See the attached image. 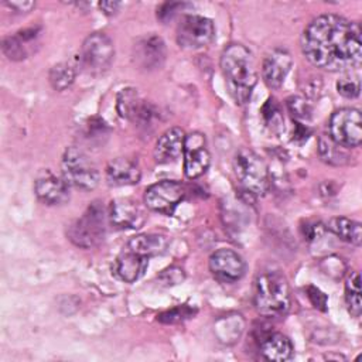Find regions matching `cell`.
<instances>
[{
  "label": "cell",
  "mask_w": 362,
  "mask_h": 362,
  "mask_svg": "<svg viewBox=\"0 0 362 362\" xmlns=\"http://www.w3.org/2000/svg\"><path fill=\"white\" fill-rule=\"evenodd\" d=\"M147 266L148 257L126 250L113 262V273L126 283H134L144 274Z\"/></svg>",
  "instance_id": "obj_21"
},
{
  "label": "cell",
  "mask_w": 362,
  "mask_h": 362,
  "mask_svg": "<svg viewBox=\"0 0 362 362\" xmlns=\"http://www.w3.org/2000/svg\"><path fill=\"white\" fill-rule=\"evenodd\" d=\"M184 173L189 180H195L206 173L211 156L206 148L205 136L199 132H194L185 136L184 144Z\"/></svg>",
  "instance_id": "obj_11"
},
{
  "label": "cell",
  "mask_w": 362,
  "mask_h": 362,
  "mask_svg": "<svg viewBox=\"0 0 362 362\" xmlns=\"http://www.w3.org/2000/svg\"><path fill=\"white\" fill-rule=\"evenodd\" d=\"M255 307L259 314L277 318L290 308V287L287 279L277 270L262 272L255 280Z\"/></svg>",
  "instance_id": "obj_3"
},
{
  "label": "cell",
  "mask_w": 362,
  "mask_h": 362,
  "mask_svg": "<svg viewBox=\"0 0 362 362\" xmlns=\"http://www.w3.org/2000/svg\"><path fill=\"white\" fill-rule=\"evenodd\" d=\"M116 109L122 117L137 123H148L153 117L151 106L143 100L134 88H126L117 95Z\"/></svg>",
  "instance_id": "obj_17"
},
{
  "label": "cell",
  "mask_w": 362,
  "mask_h": 362,
  "mask_svg": "<svg viewBox=\"0 0 362 362\" xmlns=\"http://www.w3.org/2000/svg\"><path fill=\"white\" fill-rule=\"evenodd\" d=\"M194 314H195V310H192L187 304H182V305H177V307L160 314L157 317V320L164 324H177V322H182L184 320L192 317Z\"/></svg>",
  "instance_id": "obj_31"
},
{
  "label": "cell",
  "mask_w": 362,
  "mask_h": 362,
  "mask_svg": "<svg viewBox=\"0 0 362 362\" xmlns=\"http://www.w3.org/2000/svg\"><path fill=\"white\" fill-rule=\"evenodd\" d=\"M115 57V45L105 33L88 35L79 51V62L85 72L99 75L110 66Z\"/></svg>",
  "instance_id": "obj_7"
},
{
  "label": "cell",
  "mask_w": 362,
  "mask_h": 362,
  "mask_svg": "<svg viewBox=\"0 0 362 362\" xmlns=\"http://www.w3.org/2000/svg\"><path fill=\"white\" fill-rule=\"evenodd\" d=\"M262 117L266 123L267 127H270L273 132H280L283 130V113L281 109L279 106V103L276 102V99L269 98L264 105L262 106Z\"/></svg>",
  "instance_id": "obj_29"
},
{
  "label": "cell",
  "mask_w": 362,
  "mask_h": 362,
  "mask_svg": "<svg viewBox=\"0 0 362 362\" xmlns=\"http://www.w3.org/2000/svg\"><path fill=\"white\" fill-rule=\"evenodd\" d=\"M75 81V71L66 62L54 65L49 71V83L55 90H65Z\"/></svg>",
  "instance_id": "obj_28"
},
{
  "label": "cell",
  "mask_w": 362,
  "mask_h": 362,
  "mask_svg": "<svg viewBox=\"0 0 362 362\" xmlns=\"http://www.w3.org/2000/svg\"><path fill=\"white\" fill-rule=\"evenodd\" d=\"M38 30L37 28H25L18 31L16 35L6 37L1 42V49L8 59L21 61L25 59L31 49V45L37 42Z\"/></svg>",
  "instance_id": "obj_22"
},
{
  "label": "cell",
  "mask_w": 362,
  "mask_h": 362,
  "mask_svg": "<svg viewBox=\"0 0 362 362\" xmlns=\"http://www.w3.org/2000/svg\"><path fill=\"white\" fill-rule=\"evenodd\" d=\"M245 260L230 249H218L209 257V270L221 283H235L245 274Z\"/></svg>",
  "instance_id": "obj_12"
},
{
  "label": "cell",
  "mask_w": 362,
  "mask_h": 362,
  "mask_svg": "<svg viewBox=\"0 0 362 362\" xmlns=\"http://www.w3.org/2000/svg\"><path fill=\"white\" fill-rule=\"evenodd\" d=\"M324 225L320 222H305L301 226V233L307 242H315L324 235Z\"/></svg>",
  "instance_id": "obj_34"
},
{
  "label": "cell",
  "mask_w": 362,
  "mask_h": 362,
  "mask_svg": "<svg viewBox=\"0 0 362 362\" xmlns=\"http://www.w3.org/2000/svg\"><path fill=\"white\" fill-rule=\"evenodd\" d=\"M165 59V44L161 37L148 34L137 38L133 45V61L144 71L161 68Z\"/></svg>",
  "instance_id": "obj_13"
},
{
  "label": "cell",
  "mask_w": 362,
  "mask_h": 362,
  "mask_svg": "<svg viewBox=\"0 0 362 362\" xmlns=\"http://www.w3.org/2000/svg\"><path fill=\"white\" fill-rule=\"evenodd\" d=\"M214 23L204 16H182L177 27V42L187 49H197L208 45L214 40Z\"/></svg>",
  "instance_id": "obj_9"
},
{
  "label": "cell",
  "mask_w": 362,
  "mask_h": 362,
  "mask_svg": "<svg viewBox=\"0 0 362 362\" xmlns=\"http://www.w3.org/2000/svg\"><path fill=\"white\" fill-rule=\"evenodd\" d=\"M221 69L230 96L238 105H245L257 82L253 54L242 44H229L221 55Z\"/></svg>",
  "instance_id": "obj_2"
},
{
  "label": "cell",
  "mask_w": 362,
  "mask_h": 362,
  "mask_svg": "<svg viewBox=\"0 0 362 362\" xmlns=\"http://www.w3.org/2000/svg\"><path fill=\"white\" fill-rule=\"evenodd\" d=\"M293 66V58L284 48L272 49L262 65V76L270 89H279L284 83L287 74Z\"/></svg>",
  "instance_id": "obj_16"
},
{
  "label": "cell",
  "mask_w": 362,
  "mask_h": 362,
  "mask_svg": "<svg viewBox=\"0 0 362 362\" xmlns=\"http://www.w3.org/2000/svg\"><path fill=\"white\" fill-rule=\"evenodd\" d=\"M34 192L45 205H62L69 199V184L64 177H58L49 170H45L37 177Z\"/></svg>",
  "instance_id": "obj_14"
},
{
  "label": "cell",
  "mask_w": 362,
  "mask_h": 362,
  "mask_svg": "<svg viewBox=\"0 0 362 362\" xmlns=\"http://www.w3.org/2000/svg\"><path fill=\"white\" fill-rule=\"evenodd\" d=\"M310 134H311V130H310V127H308L307 124L296 122V124H294V133H293V136H294L296 140H301V141H303V140H307Z\"/></svg>",
  "instance_id": "obj_37"
},
{
  "label": "cell",
  "mask_w": 362,
  "mask_h": 362,
  "mask_svg": "<svg viewBox=\"0 0 362 362\" xmlns=\"http://www.w3.org/2000/svg\"><path fill=\"white\" fill-rule=\"evenodd\" d=\"M6 4L18 13H27L35 6L34 1H7Z\"/></svg>",
  "instance_id": "obj_39"
},
{
  "label": "cell",
  "mask_w": 362,
  "mask_h": 362,
  "mask_svg": "<svg viewBox=\"0 0 362 362\" xmlns=\"http://www.w3.org/2000/svg\"><path fill=\"white\" fill-rule=\"evenodd\" d=\"M185 133L181 127L167 129L158 139L154 147V160L157 164H168L177 161L184 153Z\"/></svg>",
  "instance_id": "obj_18"
},
{
  "label": "cell",
  "mask_w": 362,
  "mask_h": 362,
  "mask_svg": "<svg viewBox=\"0 0 362 362\" xmlns=\"http://www.w3.org/2000/svg\"><path fill=\"white\" fill-rule=\"evenodd\" d=\"M168 247V239L160 233H140L127 242V250L144 257L163 255Z\"/></svg>",
  "instance_id": "obj_23"
},
{
  "label": "cell",
  "mask_w": 362,
  "mask_h": 362,
  "mask_svg": "<svg viewBox=\"0 0 362 362\" xmlns=\"http://www.w3.org/2000/svg\"><path fill=\"white\" fill-rule=\"evenodd\" d=\"M287 109L298 123L308 122L313 116V105L303 96H290L287 99Z\"/></svg>",
  "instance_id": "obj_30"
},
{
  "label": "cell",
  "mask_w": 362,
  "mask_h": 362,
  "mask_svg": "<svg viewBox=\"0 0 362 362\" xmlns=\"http://www.w3.org/2000/svg\"><path fill=\"white\" fill-rule=\"evenodd\" d=\"M109 219L117 229H139L146 222V214L134 199L117 198L110 202Z\"/></svg>",
  "instance_id": "obj_15"
},
{
  "label": "cell",
  "mask_w": 362,
  "mask_h": 362,
  "mask_svg": "<svg viewBox=\"0 0 362 362\" xmlns=\"http://www.w3.org/2000/svg\"><path fill=\"white\" fill-rule=\"evenodd\" d=\"M158 279L163 281V284L165 286H175V284H180L184 279H185V274H184V270L178 266H171L165 270H163L158 276Z\"/></svg>",
  "instance_id": "obj_33"
},
{
  "label": "cell",
  "mask_w": 362,
  "mask_h": 362,
  "mask_svg": "<svg viewBox=\"0 0 362 362\" xmlns=\"http://www.w3.org/2000/svg\"><path fill=\"white\" fill-rule=\"evenodd\" d=\"M318 154L322 161L332 165L344 164L348 158V156L344 151V147L332 141L331 137H324V136L320 137L318 140Z\"/></svg>",
  "instance_id": "obj_27"
},
{
  "label": "cell",
  "mask_w": 362,
  "mask_h": 362,
  "mask_svg": "<svg viewBox=\"0 0 362 362\" xmlns=\"http://www.w3.org/2000/svg\"><path fill=\"white\" fill-rule=\"evenodd\" d=\"M106 181L113 187L134 185L140 181L141 171L139 165L126 157H117L106 165Z\"/></svg>",
  "instance_id": "obj_19"
},
{
  "label": "cell",
  "mask_w": 362,
  "mask_h": 362,
  "mask_svg": "<svg viewBox=\"0 0 362 362\" xmlns=\"http://www.w3.org/2000/svg\"><path fill=\"white\" fill-rule=\"evenodd\" d=\"M301 51L314 66L329 72L358 68L362 61L361 27L337 14L320 16L304 28Z\"/></svg>",
  "instance_id": "obj_1"
},
{
  "label": "cell",
  "mask_w": 362,
  "mask_h": 362,
  "mask_svg": "<svg viewBox=\"0 0 362 362\" xmlns=\"http://www.w3.org/2000/svg\"><path fill=\"white\" fill-rule=\"evenodd\" d=\"M337 92L344 98L354 99L359 96L361 82L358 76H344L337 82Z\"/></svg>",
  "instance_id": "obj_32"
},
{
  "label": "cell",
  "mask_w": 362,
  "mask_h": 362,
  "mask_svg": "<svg viewBox=\"0 0 362 362\" xmlns=\"http://www.w3.org/2000/svg\"><path fill=\"white\" fill-rule=\"evenodd\" d=\"M345 301L349 313L354 317L361 315L362 301H361V277L358 272H351L345 283Z\"/></svg>",
  "instance_id": "obj_26"
},
{
  "label": "cell",
  "mask_w": 362,
  "mask_h": 362,
  "mask_svg": "<svg viewBox=\"0 0 362 362\" xmlns=\"http://www.w3.org/2000/svg\"><path fill=\"white\" fill-rule=\"evenodd\" d=\"M99 7L106 16H113L119 11V8L122 7V3H119V1H100Z\"/></svg>",
  "instance_id": "obj_38"
},
{
  "label": "cell",
  "mask_w": 362,
  "mask_h": 362,
  "mask_svg": "<svg viewBox=\"0 0 362 362\" xmlns=\"http://www.w3.org/2000/svg\"><path fill=\"white\" fill-rule=\"evenodd\" d=\"M185 188L181 182L174 180H163L150 185L144 192V204L148 209L163 214L173 215L177 205L182 201Z\"/></svg>",
  "instance_id": "obj_10"
},
{
  "label": "cell",
  "mask_w": 362,
  "mask_h": 362,
  "mask_svg": "<svg viewBox=\"0 0 362 362\" xmlns=\"http://www.w3.org/2000/svg\"><path fill=\"white\" fill-rule=\"evenodd\" d=\"M329 137L341 147H358L362 141V116L355 107H342L329 117Z\"/></svg>",
  "instance_id": "obj_8"
},
{
  "label": "cell",
  "mask_w": 362,
  "mask_h": 362,
  "mask_svg": "<svg viewBox=\"0 0 362 362\" xmlns=\"http://www.w3.org/2000/svg\"><path fill=\"white\" fill-rule=\"evenodd\" d=\"M233 171L242 192L263 197L270 187V173L264 160L249 148H240L233 157Z\"/></svg>",
  "instance_id": "obj_4"
},
{
  "label": "cell",
  "mask_w": 362,
  "mask_h": 362,
  "mask_svg": "<svg viewBox=\"0 0 362 362\" xmlns=\"http://www.w3.org/2000/svg\"><path fill=\"white\" fill-rule=\"evenodd\" d=\"M307 296L311 301V304L321 310V311H325L327 310V294H324L320 288L314 287V286H310L307 287Z\"/></svg>",
  "instance_id": "obj_35"
},
{
  "label": "cell",
  "mask_w": 362,
  "mask_h": 362,
  "mask_svg": "<svg viewBox=\"0 0 362 362\" xmlns=\"http://www.w3.org/2000/svg\"><path fill=\"white\" fill-rule=\"evenodd\" d=\"M259 351L267 361L286 362L294 355V346L288 337L281 332H269L260 338Z\"/></svg>",
  "instance_id": "obj_20"
},
{
  "label": "cell",
  "mask_w": 362,
  "mask_h": 362,
  "mask_svg": "<svg viewBox=\"0 0 362 362\" xmlns=\"http://www.w3.org/2000/svg\"><path fill=\"white\" fill-rule=\"evenodd\" d=\"M182 8L184 7V3H165L157 13V17L161 20V21H168L174 17V14L177 13V8Z\"/></svg>",
  "instance_id": "obj_36"
},
{
  "label": "cell",
  "mask_w": 362,
  "mask_h": 362,
  "mask_svg": "<svg viewBox=\"0 0 362 362\" xmlns=\"http://www.w3.org/2000/svg\"><path fill=\"white\" fill-rule=\"evenodd\" d=\"M327 228L344 242H348L355 246H359L362 242V226L358 221L345 216H337L329 219Z\"/></svg>",
  "instance_id": "obj_24"
},
{
  "label": "cell",
  "mask_w": 362,
  "mask_h": 362,
  "mask_svg": "<svg viewBox=\"0 0 362 362\" xmlns=\"http://www.w3.org/2000/svg\"><path fill=\"white\" fill-rule=\"evenodd\" d=\"M61 171L64 180L75 188L90 191L99 184V171L96 165L79 147H68L64 151Z\"/></svg>",
  "instance_id": "obj_6"
},
{
  "label": "cell",
  "mask_w": 362,
  "mask_h": 362,
  "mask_svg": "<svg viewBox=\"0 0 362 362\" xmlns=\"http://www.w3.org/2000/svg\"><path fill=\"white\" fill-rule=\"evenodd\" d=\"M245 321L242 315L239 314H232L226 315L223 318H219L215 324V332L223 344H233L236 342L243 331Z\"/></svg>",
  "instance_id": "obj_25"
},
{
  "label": "cell",
  "mask_w": 362,
  "mask_h": 362,
  "mask_svg": "<svg viewBox=\"0 0 362 362\" xmlns=\"http://www.w3.org/2000/svg\"><path fill=\"white\" fill-rule=\"evenodd\" d=\"M106 233L105 208L98 201L92 202L86 211L68 228L69 240L82 247L90 249L99 245Z\"/></svg>",
  "instance_id": "obj_5"
}]
</instances>
